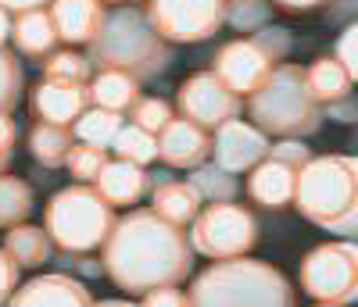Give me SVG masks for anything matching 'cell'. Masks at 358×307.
Returning <instances> with one entry per match:
<instances>
[{"mask_svg": "<svg viewBox=\"0 0 358 307\" xmlns=\"http://www.w3.org/2000/svg\"><path fill=\"white\" fill-rule=\"evenodd\" d=\"M155 147H158V158L169 165V168H201L212 158V133L201 129V126H190L183 118H172L169 126L155 136Z\"/></svg>", "mask_w": 358, "mask_h": 307, "instance_id": "4fadbf2b", "label": "cell"}, {"mask_svg": "<svg viewBox=\"0 0 358 307\" xmlns=\"http://www.w3.org/2000/svg\"><path fill=\"white\" fill-rule=\"evenodd\" d=\"M54 0H0V11H15V15H22V11H40V8H50Z\"/></svg>", "mask_w": 358, "mask_h": 307, "instance_id": "60d3db41", "label": "cell"}, {"mask_svg": "<svg viewBox=\"0 0 358 307\" xmlns=\"http://www.w3.org/2000/svg\"><path fill=\"white\" fill-rule=\"evenodd\" d=\"M151 175H147L140 165L122 161V158H108L101 175L94 179V190L111 204V207H133L140 204V197L151 190Z\"/></svg>", "mask_w": 358, "mask_h": 307, "instance_id": "e0dca14e", "label": "cell"}, {"mask_svg": "<svg viewBox=\"0 0 358 307\" xmlns=\"http://www.w3.org/2000/svg\"><path fill=\"white\" fill-rule=\"evenodd\" d=\"M268 147H273L268 136L262 129H255L251 121H241V118H229L212 136L215 165L229 175H241V172H251L255 165H262L268 158Z\"/></svg>", "mask_w": 358, "mask_h": 307, "instance_id": "7c38bea8", "label": "cell"}, {"mask_svg": "<svg viewBox=\"0 0 358 307\" xmlns=\"http://www.w3.org/2000/svg\"><path fill=\"white\" fill-rule=\"evenodd\" d=\"M11 36V15L8 11H0V43H4Z\"/></svg>", "mask_w": 358, "mask_h": 307, "instance_id": "b9f144b4", "label": "cell"}, {"mask_svg": "<svg viewBox=\"0 0 358 307\" xmlns=\"http://www.w3.org/2000/svg\"><path fill=\"white\" fill-rule=\"evenodd\" d=\"M172 118H176V114H172V107H169L162 97H136V104L129 107V121H133L136 129L151 133V136H158Z\"/></svg>", "mask_w": 358, "mask_h": 307, "instance_id": "d6a6232c", "label": "cell"}, {"mask_svg": "<svg viewBox=\"0 0 358 307\" xmlns=\"http://www.w3.org/2000/svg\"><path fill=\"white\" fill-rule=\"evenodd\" d=\"M76 136L69 126H50V121H36L29 133V150H33L36 165L43 168H65V158L72 150Z\"/></svg>", "mask_w": 358, "mask_h": 307, "instance_id": "cb8c5ba5", "label": "cell"}, {"mask_svg": "<svg viewBox=\"0 0 358 307\" xmlns=\"http://www.w3.org/2000/svg\"><path fill=\"white\" fill-rule=\"evenodd\" d=\"M248 114L255 129L280 140H305L322 129V104L312 97L301 65H276L248 97Z\"/></svg>", "mask_w": 358, "mask_h": 307, "instance_id": "5b68a950", "label": "cell"}, {"mask_svg": "<svg viewBox=\"0 0 358 307\" xmlns=\"http://www.w3.org/2000/svg\"><path fill=\"white\" fill-rule=\"evenodd\" d=\"M86 50H90L86 54L90 65L111 68V72H126L136 82L162 75L165 65L172 61L169 43L151 29L143 8H136L133 0L129 4H118L115 11L104 15L97 36L90 40Z\"/></svg>", "mask_w": 358, "mask_h": 307, "instance_id": "3957f363", "label": "cell"}, {"mask_svg": "<svg viewBox=\"0 0 358 307\" xmlns=\"http://www.w3.org/2000/svg\"><path fill=\"white\" fill-rule=\"evenodd\" d=\"M187 300L190 307H297L287 275L251 257L212 261L194 279Z\"/></svg>", "mask_w": 358, "mask_h": 307, "instance_id": "277c9868", "label": "cell"}, {"mask_svg": "<svg viewBox=\"0 0 358 307\" xmlns=\"http://www.w3.org/2000/svg\"><path fill=\"white\" fill-rule=\"evenodd\" d=\"M301 290L315 304H351L358 297V247L334 239L308 250L301 261Z\"/></svg>", "mask_w": 358, "mask_h": 307, "instance_id": "9c48e42d", "label": "cell"}, {"mask_svg": "<svg viewBox=\"0 0 358 307\" xmlns=\"http://www.w3.org/2000/svg\"><path fill=\"white\" fill-rule=\"evenodd\" d=\"M305 82L312 89V97L319 104H334L341 97H351V86H355V75L341 65L334 54H322L315 57L312 65L305 68Z\"/></svg>", "mask_w": 358, "mask_h": 307, "instance_id": "44dd1931", "label": "cell"}, {"mask_svg": "<svg viewBox=\"0 0 358 307\" xmlns=\"http://www.w3.org/2000/svg\"><path fill=\"white\" fill-rule=\"evenodd\" d=\"M273 4L287 15H305V11H315L322 4H334V0H273Z\"/></svg>", "mask_w": 358, "mask_h": 307, "instance_id": "f35d334b", "label": "cell"}, {"mask_svg": "<svg viewBox=\"0 0 358 307\" xmlns=\"http://www.w3.org/2000/svg\"><path fill=\"white\" fill-rule=\"evenodd\" d=\"M326 111H330V118H337V121H355V118H358L355 97H341V100H334V104H326Z\"/></svg>", "mask_w": 358, "mask_h": 307, "instance_id": "ab89813d", "label": "cell"}, {"mask_svg": "<svg viewBox=\"0 0 358 307\" xmlns=\"http://www.w3.org/2000/svg\"><path fill=\"white\" fill-rule=\"evenodd\" d=\"M33 214V186L25 179L15 175H0V229H15L25 225Z\"/></svg>", "mask_w": 358, "mask_h": 307, "instance_id": "d4e9b609", "label": "cell"}, {"mask_svg": "<svg viewBox=\"0 0 358 307\" xmlns=\"http://www.w3.org/2000/svg\"><path fill=\"white\" fill-rule=\"evenodd\" d=\"M190 247L194 254H204L212 261H233L248 257V250L258 243V218L241 207V204H208L197 211V218L190 222Z\"/></svg>", "mask_w": 358, "mask_h": 307, "instance_id": "ba28073f", "label": "cell"}, {"mask_svg": "<svg viewBox=\"0 0 358 307\" xmlns=\"http://www.w3.org/2000/svg\"><path fill=\"white\" fill-rule=\"evenodd\" d=\"M22 89H25L22 61L15 57V50L8 43H0V114H11L18 107Z\"/></svg>", "mask_w": 358, "mask_h": 307, "instance_id": "f546056e", "label": "cell"}, {"mask_svg": "<svg viewBox=\"0 0 358 307\" xmlns=\"http://www.w3.org/2000/svg\"><path fill=\"white\" fill-rule=\"evenodd\" d=\"M90 89V104L94 107H104V111H129L140 97V82L129 79L126 72H111V68H101L94 79L86 82Z\"/></svg>", "mask_w": 358, "mask_h": 307, "instance_id": "7402d4cb", "label": "cell"}, {"mask_svg": "<svg viewBox=\"0 0 358 307\" xmlns=\"http://www.w3.org/2000/svg\"><path fill=\"white\" fill-rule=\"evenodd\" d=\"M312 307H348V304H312Z\"/></svg>", "mask_w": 358, "mask_h": 307, "instance_id": "ee69618b", "label": "cell"}, {"mask_svg": "<svg viewBox=\"0 0 358 307\" xmlns=\"http://www.w3.org/2000/svg\"><path fill=\"white\" fill-rule=\"evenodd\" d=\"M143 15L165 43H204L226 25V0H147Z\"/></svg>", "mask_w": 358, "mask_h": 307, "instance_id": "30bf717a", "label": "cell"}, {"mask_svg": "<svg viewBox=\"0 0 358 307\" xmlns=\"http://www.w3.org/2000/svg\"><path fill=\"white\" fill-rule=\"evenodd\" d=\"M104 161H108V154H104L101 147H90V143H72L69 158H65V168H69V175H72L76 182H83V186H94V179L101 175Z\"/></svg>", "mask_w": 358, "mask_h": 307, "instance_id": "4dcf8cb0", "label": "cell"}, {"mask_svg": "<svg viewBox=\"0 0 358 307\" xmlns=\"http://www.w3.org/2000/svg\"><path fill=\"white\" fill-rule=\"evenodd\" d=\"M47 11L57 29V40L69 47H90V40L97 36V29L108 15L101 0H54Z\"/></svg>", "mask_w": 358, "mask_h": 307, "instance_id": "2e32d148", "label": "cell"}, {"mask_svg": "<svg viewBox=\"0 0 358 307\" xmlns=\"http://www.w3.org/2000/svg\"><path fill=\"white\" fill-rule=\"evenodd\" d=\"M201 207H204V200L197 197V190L190 186V182L169 179V175L155 179V186H151V211L162 214L165 222H172V225L183 229V225H190V222L197 218Z\"/></svg>", "mask_w": 358, "mask_h": 307, "instance_id": "ac0fdd59", "label": "cell"}, {"mask_svg": "<svg viewBox=\"0 0 358 307\" xmlns=\"http://www.w3.org/2000/svg\"><path fill=\"white\" fill-rule=\"evenodd\" d=\"M101 4H129V0H101Z\"/></svg>", "mask_w": 358, "mask_h": 307, "instance_id": "f6af8a7d", "label": "cell"}, {"mask_svg": "<svg viewBox=\"0 0 358 307\" xmlns=\"http://www.w3.org/2000/svg\"><path fill=\"white\" fill-rule=\"evenodd\" d=\"M290 204L319 229H330L344 239L358 236V161L351 154L312 158L297 172Z\"/></svg>", "mask_w": 358, "mask_h": 307, "instance_id": "7a4b0ae2", "label": "cell"}, {"mask_svg": "<svg viewBox=\"0 0 358 307\" xmlns=\"http://www.w3.org/2000/svg\"><path fill=\"white\" fill-rule=\"evenodd\" d=\"M0 250H4L18 268H43L50 261V239L36 225H15V229H8Z\"/></svg>", "mask_w": 358, "mask_h": 307, "instance_id": "603a6c76", "label": "cell"}, {"mask_svg": "<svg viewBox=\"0 0 358 307\" xmlns=\"http://www.w3.org/2000/svg\"><path fill=\"white\" fill-rule=\"evenodd\" d=\"M4 307H94V297L72 275L50 271V275H36L25 286H18Z\"/></svg>", "mask_w": 358, "mask_h": 307, "instance_id": "9a60e30c", "label": "cell"}, {"mask_svg": "<svg viewBox=\"0 0 358 307\" xmlns=\"http://www.w3.org/2000/svg\"><path fill=\"white\" fill-rule=\"evenodd\" d=\"M294 182H297V168H290L276 158H265L262 165L251 168L248 193L262 207H287L294 200Z\"/></svg>", "mask_w": 358, "mask_h": 307, "instance_id": "d6986e66", "label": "cell"}, {"mask_svg": "<svg viewBox=\"0 0 358 307\" xmlns=\"http://www.w3.org/2000/svg\"><path fill=\"white\" fill-rule=\"evenodd\" d=\"M268 158H276V161H283V165H290V168L301 172V168L312 161V150H308L301 140H280L276 147H268Z\"/></svg>", "mask_w": 358, "mask_h": 307, "instance_id": "836d02e7", "label": "cell"}, {"mask_svg": "<svg viewBox=\"0 0 358 307\" xmlns=\"http://www.w3.org/2000/svg\"><path fill=\"white\" fill-rule=\"evenodd\" d=\"M43 79L86 86L90 79H94V65H90V57L79 54L76 47H57L54 54L43 57Z\"/></svg>", "mask_w": 358, "mask_h": 307, "instance_id": "4316f807", "label": "cell"}, {"mask_svg": "<svg viewBox=\"0 0 358 307\" xmlns=\"http://www.w3.org/2000/svg\"><path fill=\"white\" fill-rule=\"evenodd\" d=\"M244 107V100L233 93V89H226L219 82L215 72H197L190 75L183 86L176 89V111L183 121H190V126H201V129H219L226 126L229 118H236Z\"/></svg>", "mask_w": 358, "mask_h": 307, "instance_id": "8fae6325", "label": "cell"}, {"mask_svg": "<svg viewBox=\"0 0 358 307\" xmlns=\"http://www.w3.org/2000/svg\"><path fill=\"white\" fill-rule=\"evenodd\" d=\"M18 275H22V268H18L4 250H0V307H4V304H8V297L18 290Z\"/></svg>", "mask_w": 358, "mask_h": 307, "instance_id": "8d00e7d4", "label": "cell"}, {"mask_svg": "<svg viewBox=\"0 0 358 307\" xmlns=\"http://www.w3.org/2000/svg\"><path fill=\"white\" fill-rule=\"evenodd\" d=\"M101 271L118 290L143 297L183 283L194 271V247L179 225L165 222L151 207H140L115 218L104 239Z\"/></svg>", "mask_w": 358, "mask_h": 307, "instance_id": "6da1fadb", "label": "cell"}, {"mask_svg": "<svg viewBox=\"0 0 358 307\" xmlns=\"http://www.w3.org/2000/svg\"><path fill=\"white\" fill-rule=\"evenodd\" d=\"M140 307H190V300H187V293H179L176 286H162V290L143 293Z\"/></svg>", "mask_w": 358, "mask_h": 307, "instance_id": "d590c367", "label": "cell"}, {"mask_svg": "<svg viewBox=\"0 0 358 307\" xmlns=\"http://www.w3.org/2000/svg\"><path fill=\"white\" fill-rule=\"evenodd\" d=\"M290 50V33L280 25H265L258 33L244 40H229L215 54V75L226 89H233L236 97H251L255 89L273 75L276 65H283V57Z\"/></svg>", "mask_w": 358, "mask_h": 307, "instance_id": "52a82bcc", "label": "cell"}, {"mask_svg": "<svg viewBox=\"0 0 358 307\" xmlns=\"http://www.w3.org/2000/svg\"><path fill=\"white\" fill-rule=\"evenodd\" d=\"M111 225H115L111 204L83 182L54 193L43 211V232L62 254H90L104 247Z\"/></svg>", "mask_w": 358, "mask_h": 307, "instance_id": "8992f818", "label": "cell"}, {"mask_svg": "<svg viewBox=\"0 0 358 307\" xmlns=\"http://www.w3.org/2000/svg\"><path fill=\"white\" fill-rule=\"evenodd\" d=\"M90 104V89L79 82H54V79H40V86L29 97V111L36 121H50V126H76L79 114Z\"/></svg>", "mask_w": 358, "mask_h": 307, "instance_id": "5bb4252c", "label": "cell"}, {"mask_svg": "<svg viewBox=\"0 0 358 307\" xmlns=\"http://www.w3.org/2000/svg\"><path fill=\"white\" fill-rule=\"evenodd\" d=\"M187 182L197 190V197L208 200V204H226V200L236 197V190H241L236 175L222 172L219 165H201V168H194V175H190Z\"/></svg>", "mask_w": 358, "mask_h": 307, "instance_id": "83f0119b", "label": "cell"}, {"mask_svg": "<svg viewBox=\"0 0 358 307\" xmlns=\"http://www.w3.org/2000/svg\"><path fill=\"white\" fill-rule=\"evenodd\" d=\"M11 40H15V47H18L25 57H36V61H43L47 54H54L57 47H62V40H57V29H54L47 8L15 15V18H11Z\"/></svg>", "mask_w": 358, "mask_h": 307, "instance_id": "ffe728a7", "label": "cell"}, {"mask_svg": "<svg viewBox=\"0 0 358 307\" xmlns=\"http://www.w3.org/2000/svg\"><path fill=\"white\" fill-rule=\"evenodd\" d=\"M111 150L118 154L122 161H133V165H151L155 158H158V147H155V136L151 133H143V129H136V126H122L115 133V140H111Z\"/></svg>", "mask_w": 358, "mask_h": 307, "instance_id": "f1b7e54d", "label": "cell"}, {"mask_svg": "<svg viewBox=\"0 0 358 307\" xmlns=\"http://www.w3.org/2000/svg\"><path fill=\"white\" fill-rule=\"evenodd\" d=\"M15 143H18V129H15L11 114H0V175H4V172H8V165H11Z\"/></svg>", "mask_w": 358, "mask_h": 307, "instance_id": "e575fe53", "label": "cell"}, {"mask_svg": "<svg viewBox=\"0 0 358 307\" xmlns=\"http://www.w3.org/2000/svg\"><path fill=\"white\" fill-rule=\"evenodd\" d=\"M94 307H140V304H129V300H101Z\"/></svg>", "mask_w": 358, "mask_h": 307, "instance_id": "7bdbcfd3", "label": "cell"}, {"mask_svg": "<svg viewBox=\"0 0 358 307\" xmlns=\"http://www.w3.org/2000/svg\"><path fill=\"white\" fill-rule=\"evenodd\" d=\"M268 15H273V11H268L265 0H226V22L233 29H241L244 36L265 29L268 25Z\"/></svg>", "mask_w": 358, "mask_h": 307, "instance_id": "1f68e13d", "label": "cell"}, {"mask_svg": "<svg viewBox=\"0 0 358 307\" xmlns=\"http://www.w3.org/2000/svg\"><path fill=\"white\" fill-rule=\"evenodd\" d=\"M355 40H358V25H348L344 33H341V40H337V54H334L351 75L358 72V65H355Z\"/></svg>", "mask_w": 358, "mask_h": 307, "instance_id": "74e56055", "label": "cell"}, {"mask_svg": "<svg viewBox=\"0 0 358 307\" xmlns=\"http://www.w3.org/2000/svg\"><path fill=\"white\" fill-rule=\"evenodd\" d=\"M126 121H122V114L118 111H104V107H86L83 114H79V121L72 126V136L79 140V143H90V147H111V140H115V133L122 129Z\"/></svg>", "mask_w": 358, "mask_h": 307, "instance_id": "484cf974", "label": "cell"}]
</instances>
